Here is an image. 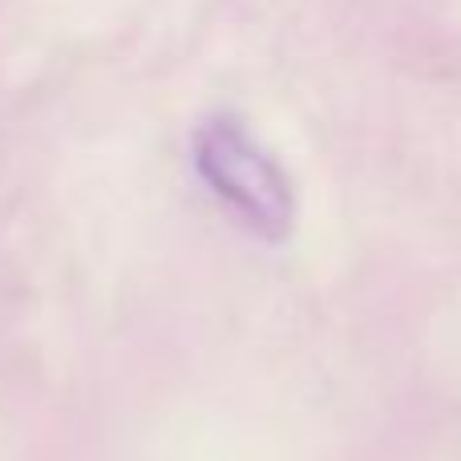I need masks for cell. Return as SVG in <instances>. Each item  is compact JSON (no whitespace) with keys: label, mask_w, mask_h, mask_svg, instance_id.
<instances>
[{"label":"cell","mask_w":461,"mask_h":461,"mask_svg":"<svg viewBox=\"0 0 461 461\" xmlns=\"http://www.w3.org/2000/svg\"><path fill=\"white\" fill-rule=\"evenodd\" d=\"M194 170L207 191L267 243L292 235L295 194L284 167L235 118H207L194 130Z\"/></svg>","instance_id":"cell-1"}]
</instances>
